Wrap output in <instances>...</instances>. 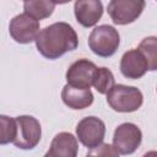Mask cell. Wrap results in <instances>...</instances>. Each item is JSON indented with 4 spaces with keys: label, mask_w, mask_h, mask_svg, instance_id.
Listing matches in <instances>:
<instances>
[{
    "label": "cell",
    "mask_w": 157,
    "mask_h": 157,
    "mask_svg": "<svg viewBox=\"0 0 157 157\" xmlns=\"http://www.w3.org/2000/svg\"><path fill=\"white\" fill-rule=\"evenodd\" d=\"M107 94L108 104L117 112H135L142 104V93L136 87L117 85Z\"/></svg>",
    "instance_id": "2"
},
{
    "label": "cell",
    "mask_w": 157,
    "mask_h": 157,
    "mask_svg": "<svg viewBox=\"0 0 157 157\" xmlns=\"http://www.w3.org/2000/svg\"><path fill=\"white\" fill-rule=\"evenodd\" d=\"M119 42L120 37L118 31L108 25L96 27L88 38V45L92 52L103 58L113 55L119 47Z\"/></svg>",
    "instance_id": "3"
},
{
    "label": "cell",
    "mask_w": 157,
    "mask_h": 157,
    "mask_svg": "<svg viewBox=\"0 0 157 157\" xmlns=\"http://www.w3.org/2000/svg\"><path fill=\"white\" fill-rule=\"evenodd\" d=\"M141 131L131 123H124L119 125L113 136V147L120 155H130L136 151L141 144Z\"/></svg>",
    "instance_id": "5"
},
{
    "label": "cell",
    "mask_w": 157,
    "mask_h": 157,
    "mask_svg": "<svg viewBox=\"0 0 157 157\" xmlns=\"http://www.w3.org/2000/svg\"><path fill=\"white\" fill-rule=\"evenodd\" d=\"M144 7L142 0H113L108 4V13L114 23L128 25L141 15Z\"/></svg>",
    "instance_id": "6"
},
{
    "label": "cell",
    "mask_w": 157,
    "mask_h": 157,
    "mask_svg": "<svg viewBox=\"0 0 157 157\" xmlns=\"http://www.w3.org/2000/svg\"><path fill=\"white\" fill-rule=\"evenodd\" d=\"M92 85L99 93L102 94L108 93L114 86V76L112 71L108 70L107 67H97Z\"/></svg>",
    "instance_id": "15"
},
{
    "label": "cell",
    "mask_w": 157,
    "mask_h": 157,
    "mask_svg": "<svg viewBox=\"0 0 157 157\" xmlns=\"http://www.w3.org/2000/svg\"><path fill=\"white\" fill-rule=\"evenodd\" d=\"M139 50L145 56V59L148 64V70H156V67H157V42H156V37L145 38L140 43Z\"/></svg>",
    "instance_id": "16"
},
{
    "label": "cell",
    "mask_w": 157,
    "mask_h": 157,
    "mask_svg": "<svg viewBox=\"0 0 157 157\" xmlns=\"http://www.w3.org/2000/svg\"><path fill=\"white\" fill-rule=\"evenodd\" d=\"M103 13L102 2L98 0H78L75 2V16L83 27L96 25Z\"/></svg>",
    "instance_id": "11"
},
{
    "label": "cell",
    "mask_w": 157,
    "mask_h": 157,
    "mask_svg": "<svg viewBox=\"0 0 157 157\" xmlns=\"http://www.w3.org/2000/svg\"><path fill=\"white\" fill-rule=\"evenodd\" d=\"M77 44V34L66 22H56L43 28L36 38L38 52L48 59H56L76 49Z\"/></svg>",
    "instance_id": "1"
},
{
    "label": "cell",
    "mask_w": 157,
    "mask_h": 157,
    "mask_svg": "<svg viewBox=\"0 0 157 157\" xmlns=\"http://www.w3.org/2000/svg\"><path fill=\"white\" fill-rule=\"evenodd\" d=\"M16 137L13 145L22 150L33 148L40 140L42 129L39 121L31 115H21L16 119Z\"/></svg>",
    "instance_id": "4"
},
{
    "label": "cell",
    "mask_w": 157,
    "mask_h": 157,
    "mask_svg": "<svg viewBox=\"0 0 157 157\" xmlns=\"http://www.w3.org/2000/svg\"><path fill=\"white\" fill-rule=\"evenodd\" d=\"M56 2L54 1H26L23 4L25 13L29 15L34 20H42L45 17H49L55 7Z\"/></svg>",
    "instance_id": "14"
},
{
    "label": "cell",
    "mask_w": 157,
    "mask_h": 157,
    "mask_svg": "<svg viewBox=\"0 0 157 157\" xmlns=\"http://www.w3.org/2000/svg\"><path fill=\"white\" fill-rule=\"evenodd\" d=\"M16 131V120L7 115H0V145L13 142Z\"/></svg>",
    "instance_id": "17"
},
{
    "label": "cell",
    "mask_w": 157,
    "mask_h": 157,
    "mask_svg": "<svg viewBox=\"0 0 157 157\" xmlns=\"http://www.w3.org/2000/svg\"><path fill=\"white\" fill-rule=\"evenodd\" d=\"M76 134L82 145L88 148H93L102 144L105 134V125L96 117H87L78 121Z\"/></svg>",
    "instance_id": "7"
},
{
    "label": "cell",
    "mask_w": 157,
    "mask_h": 157,
    "mask_svg": "<svg viewBox=\"0 0 157 157\" xmlns=\"http://www.w3.org/2000/svg\"><path fill=\"white\" fill-rule=\"evenodd\" d=\"M10 34L18 43H31L39 33V22L27 13L15 16L10 22Z\"/></svg>",
    "instance_id": "8"
},
{
    "label": "cell",
    "mask_w": 157,
    "mask_h": 157,
    "mask_svg": "<svg viewBox=\"0 0 157 157\" xmlns=\"http://www.w3.org/2000/svg\"><path fill=\"white\" fill-rule=\"evenodd\" d=\"M64 103L72 109H83L92 104L93 94L90 90L78 88L70 85H65L61 92Z\"/></svg>",
    "instance_id": "13"
},
{
    "label": "cell",
    "mask_w": 157,
    "mask_h": 157,
    "mask_svg": "<svg viewBox=\"0 0 157 157\" xmlns=\"http://www.w3.org/2000/svg\"><path fill=\"white\" fill-rule=\"evenodd\" d=\"M86 157H119V155L112 145L101 144L91 148V151L87 153Z\"/></svg>",
    "instance_id": "18"
},
{
    "label": "cell",
    "mask_w": 157,
    "mask_h": 157,
    "mask_svg": "<svg viewBox=\"0 0 157 157\" xmlns=\"http://www.w3.org/2000/svg\"><path fill=\"white\" fill-rule=\"evenodd\" d=\"M144 157H157V153L155 151H151V152H147Z\"/></svg>",
    "instance_id": "19"
},
{
    "label": "cell",
    "mask_w": 157,
    "mask_h": 157,
    "mask_svg": "<svg viewBox=\"0 0 157 157\" xmlns=\"http://www.w3.org/2000/svg\"><path fill=\"white\" fill-rule=\"evenodd\" d=\"M148 70V64L139 49L124 53L120 61V71L128 78H140Z\"/></svg>",
    "instance_id": "10"
},
{
    "label": "cell",
    "mask_w": 157,
    "mask_h": 157,
    "mask_svg": "<svg viewBox=\"0 0 157 157\" xmlns=\"http://www.w3.org/2000/svg\"><path fill=\"white\" fill-rule=\"evenodd\" d=\"M77 140L70 132L58 134L44 157H76L77 156Z\"/></svg>",
    "instance_id": "12"
},
{
    "label": "cell",
    "mask_w": 157,
    "mask_h": 157,
    "mask_svg": "<svg viewBox=\"0 0 157 157\" xmlns=\"http://www.w3.org/2000/svg\"><path fill=\"white\" fill-rule=\"evenodd\" d=\"M96 71L97 66L92 61L87 59H80L75 61L66 71L67 85L90 90V86L93 83Z\"/></svg>",
    "instance_id": "9"
}]
</instances>
